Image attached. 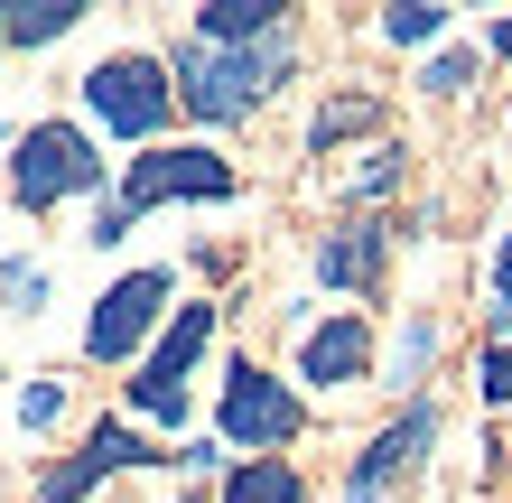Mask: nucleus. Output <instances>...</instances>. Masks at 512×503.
<instances>
[{
  "instance_id": "f03ea898",
  "label": "nucleus",
  "mask_w": 512,
  "mask_h": 503,
  "mask_svg": "<svg viewBox=\"0 0 512 503\" xmlns=\"http://www.w3.org/2000/svg\"><path fill=\"white\" fill-rule=\"evenodd\" d=\"M84 112H94L103 131H122V140H159L168 112H177V84H168L159 56L122 47V56H103V66H84Z\"/></svg>"
},
{
  "instance_id": "f3484780",
  "label": "nucleus",
  "mask_w": 512,
  "mask_h": 503,
  "mask_svg": "<svg viewBox=\"0 0 512 503\" xmlns=\"http://www.w3.org/2000/svg\"><path fill=\"white\" fill-rule=\"evenodd\" d=\"M382 38L391 47H429V38H447V10L438 0H401V10H382Z\"/></svg>"
},
{
  "instance_id": "f8f14e48",
  "label": "nucleus",
  "mask_w": 512,
  "mask_h": 503,
  "mask_svg": "<svg viewBox=\"0 0 512 503\" xmlns=\"http://www.w3.org/2000/svg\"><path fill=\"white\" fill-rule=\"evenodd\" d=\"M289 10H270V0H215V10H196V38L205 47H261V38H280Z\"/></svg>"
},
{
  "instance_id": "412c9836",
  "label": "nucleus",
  "mask_w": 512,
  "mask_h": 503,
  "mask_svg": "<svg viewBox=\"0 0 512 503\" xmlns=\"http://www.w3.org/2000/svg\"><path fill=\"white\" fill-rule=\"evenodd\" d=\"M66 420V382H28L19 392V429H56Z\"/></svg>"
},
{
  "instance_id": "0eeeda50",
  "label": "nucleus",
  "mask_w": 512,
  "mask_h": 503,
  "mask_svg": "<svg viewBox=\"0 0 512 503\" xmlns=\"http://www.w3.org/2000/svg\"><path fill=\"white\" fill-rule=\"evenodd\" d=\"M177 196H233V159L215 150H140L122 168V215H149V205H177Z\"/></svg>"
},
{
  "instance_id": "6ab92c4d",
  "label": "nucleus",
  "mask_w": 512,
  "mask_h": 503,
  "mask_svg": "<svg viewBox=\"0 0 512 503\" xmlns=\"http://www.w3.org/2000/svg\"><path fill=\"white\" fill-rule=\"evenodd\" d=\"M419 84H429V94H438V103H457V94H466V84H475V47H447V56H438V66H429V75H419Z\"/></svg>"
},
{
  "instance_id": "393cba45",
  "label": "nucleus",
  "mask_w": 512,
  "mask_h": 503,
  "mask_svg": "<svg viewBox=\"0 0 512 503\" xmlns=\"http://www.w3.org/2000/svg\"><path fill=\"white\" fill-rule=\"evenodd\" d=\"M336 503H401V494H364V485H345V494H336Z\"/></svg>"
},
{
  "instance_id": "a878e982",
  "label": "nucleus",
  "mask_w": 512,
  "mask_h": 503,
  "mask_svg": "<svg viewBox=\"0 0 512 503\" xmlns=\"http://www.w3.org/2000/svg\"><path fill=\"white\" fill-rule=\"evenodd\" d=\"M0 56H10V38H0Z\"/></svg>"
},
{
  "instance_id": "dca6fc26",
  "label": "nucleus",
  "mask_w": 512,
  "mask_h": 503,
  "mask_svg": "<svg viewBox=\"0 0 512 503\" xmlns=\"http://www.w3.org/2000/svg\"><path fill=\"white\" fill-rule=\"evenodd\" d=\"M429 364H438V317H401V336H391V392H419Z\"/></svg>"
},
{
  "instance_id": "423d86ee",
  "label": "nucleus",
  "mask_w": 512,
  "mask_h": 503,
  "mask_svg": "<svg viewBox=\"0 0 512 503\" xmlns=\"http://www.w3.org/2000/svg\"><path fill=\"white\" fill-rule=\"evenodd\" d=\"M298 429H308V401H298L289 382H270L252 354H243V364L224 373V438H233V448H252V457H280Z\"/></svg>"
},
{
  "instance_id": "2eb2a0df",
  "label": "nucleus",
  "mask_w": 512,
  "mask_h": 503,
  "mask_svg": "<svg viewBox=\"0 0 512 503\" xmlns=\"http://www.w3.org/2000/svg\"><path fill=\"white\" fill-rule=\"evenodd\" d=\"M354 131H382V94H336L308 122V150H336V140H354Z\"/></svg>"
},
{
  "instance_id": "4468645a",
  "label": "nucleus",
  "mask_w": 512,
  "mask_h": 503,
  "mask_svg": "<svg viewBox=\"0 0 512 503\" xmlns=\"http://www.w3.org/2000/svg\"><path fill=\"white\" fill-rule=\"evenodd\" d=\"M75 19H84V0H19V10H0V38L10 47H56Z\"/></svg>"
},
{
  "instance_id": "9b49d317",
  "label": "nucleus",
  "mask_w": 512,
  "mask_h": 503,
  "mask_svg": "<svg viewBox=\"0 0 512 503\" xmlns=\"http://www.w3.org/2000/svg\"><path fill=\"white\" fill-rule=\"evenodd\" d=\"M382 261H391V233L382 224H336L317 243V280L326 289H382Z\"/></svg>"
},
{
  "instance_id": "39448f33",
  "label": "nucleus",
  "mask_w": 512,
  "mask_h": 503,
  "mask_svg": "<svg viewBox=\"0 0 512 503\" xmlns=\"http://www.w3.org/2000/svg\"><path fill=\"white\" fill-rule=\"evenodd\" d=\"M168 299H177L168 271H122L94 299V317H84V354H94V364H131V354L168 327Z\"/></svg>"
},
{
  "instance_id": "b1692460",
  "label": "nucleus",
  "mask_w": 512,
  "mask_h": 503,
  "mask_svg": "<svg viewBox=\"0 0 512 503\" xmlns=\"http://www.w3.org/2000/svg\"><path fill=\"white\" fill-rule=\"evenodd\" d=\"M485 345H512V299L494 308V336H485Z\"/></svg>"
},
{
  "instance_id": "aec40b11",
  "label": "nucleus",
  "mask_w": 512,
  "mask_h": 503,
  "mask_svg": "<svg viewBox=\"0 0 512 503\" xmlns=\"http://www.w3.org/2000/svg\"><path fill=\"white\" fill-rule=\"evenodd\" d=\"M475 392H485V410H512V345H485V364H475Z\"/></svg>"
},
{
  "instance_id": "ddd939ff",
  "label": "nucleus",
  "mask_w": 512,
  "mask_h": 503,
  "mask_svg": "<svg viewBox=\"0 0 512 503\" xmlns=\"http://www.w3.org/2000/svg\"><path fill=\"white\" fill-rule=\"evenodd\" d=\"M224 503H308V485H298L289 457H243L224 476Z\"/></svg>"
},
{
  "instance_id": "7ed1b4c3",
  "label": "nucleus",
  "mask_w": 512,
  "mask_h": 503,
  "mask_svg": "<svg viewBox=\"0 0 512 503\" xmlns=\"http://www.w3.org/2000/svg\"><path fill=\"white\" fill-rule=\"evenodd\" d=\"M94 187H103V150H94L75 122H28V131H19L10 196L28 205V215H47V205H66V196H94Z\"/></svg>"
},
{
  "instance_id": "1a4fd4ad",
  "label": "nucleus",
  "mask_w": 512,
  "mask_h": 503,
  "mask_svg": "<svg viewBox=\"0 0 512 503\" xmlns=\"http://www.w3.org/2000/svg\"><path fill=\"white\" fill-rule=\"evenodd\" d=\"M429 448H438V401H410L401 420H391L373 448L354 457V476H345V485H364V494H401L419 466H429Z\"/></svg>"
},
{
  "instance_id": "f257e3e1",
  "label": "nucleus",
  "mask_w": 512,
  "mask_h": 503,
  "mask_svg": "<svg viewBox=\"0 0 512 503\" xmlns=\"http://www.w3.org/2000/svg\"><path fill=\"white\" fill-rule=\"evenodd\" d=\"M289 75H298V28H280V38H261V47H205L187 28V38L168 47V84H177V103H187L196 122H252Z\"/></svg>"
},
{
  "instance_id": "9d476101",
  "label": "nucleus",
  "mask_w": 512,
  "mask_h": 503,
  "mask_svg": "<svg viewBox=\"0 0 512 503\" xmlns=\"http://www.w3.org/2000/svg\"><path fill=\"white\" fill-rule=\"evenodd\" d=\"M298 373H308L317 392L364 382V373H373V327H364V317H326V327H308V345H298Z\"/></svg>"
},
{
  "instance_id": "5701e85b",
  "label": "nucleus",
  "mask_w": 512,
  "mask_h": 503,
  "mask_svg": "<svg viewBox=\"0 0 512 503\" xmlns=\"http://www.w3.org/2000/svg\"><path fill=\"white\" fill-rule=\"evenodd\" d=\"M485 56H503V66H512V19H494V28H485Z\"/></svg>"
},
{
  "instance_id": "20e7f679",
  "label": "nucleus",
  "mask_w": 512,
  "mask_h": 503,
  "mask_svg": "<svg viewBox=\"0 0 512 503\" xmlns=\"http://www.w3.org/2000/svg\"><path fill=\"white\" fill-rule=\"evenodd\" d=\"M215 345V308H177L168 327H159V345H149V364L131 373V410L140 420H159V429H177L187 420V373H196V354Z\"/></svg>"
},
{
  "instance_id": "6e6552de",
  "label": "nucleus",
  "mask_w": 512,
  "mask_h": 503,
  "mask_svg": "<svg viewBox=\"0 0 512 503\" xmlns=\"http://www.w3.org/2000/svg\"><path fill=\"white\" fill-rule=\"evenodd\" d=\"M131 466H159V457H149V438H140L131 420H94V429H84V448L56 466V476H38V494H28V503H84L103 476H131Z\"/></svg>"
},
{
  "instance_id": "4be33fe9",
  "label": "nucleus",
  "mask_w": 512,
  "mask_h": 503,
  "mask_svg": "<svg viewBox=\"0 0 512 503\" xmlns=\"http://www.w3.org/2000/svg\"><path fill=\"white\" fill-rule=\"evenodd\" d=\"M494 299H512V224L494 233Z\"/></svg>"
},
{
  "instance_id": "a211bd4d",
  "label": "nucleus",
  "mask_w": 512,
  "mask_h": 503,
  "mask_svg": "<svg viewBox=\"0 0 512 503\" xmlns=\"http://www.w3.org/2000/svg\"><path fill=\"white\" fill-rule=\"evenodd\" d=\"M47 289H56V271H38V261H10V271H0V299H10V317H38Z\"/></svg>"
}]
</instances>
